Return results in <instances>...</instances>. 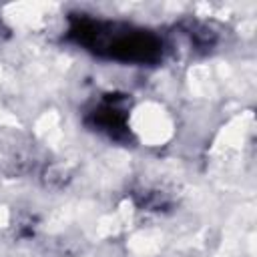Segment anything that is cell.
<instances>
[{
	"mask_svg": "<svg viewBox=\"0 0 257 257\" xmlns=\"http://www.w3.org/2000/svg\"><path fill=\"white\" fill-rule=\"evenodd\" d=\"M66 22L64 40L94 58L124 66H157L165 58L167 44L151 28L84 12L70 14Z\"/></svg>",
	"mask_w": 257,
	"mask_h": 257,
	"instance_id": "6da1fadb",
	"label": "cell"
},
{
	"mask_svg": "<svg viewBox=\"0 0 257 257\" xmlns=\"http://www.w3.org/2000/svg\"><path fill=\"white\" fill-rule=\"evenodd\" d=\"M82 122L88 131L114 141L131 143V124H128V96L118 92L102 94L92 106L84 110Z\"/></svg>",
	"mask_w": 257,
	"mask_h": 257,
	"instance_id": "7a4b0ae2",
	"label": "cell"
}]
</instances>
